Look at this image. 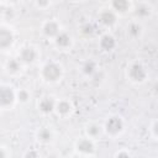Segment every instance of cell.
<instances>
[{
    "mask_svg": "<svg viewBox=\"0 0 158 158\" xmlns=\"http://www.w3.org/2000/svg\"><path fill=\"white\" fill-rule=\"evenodd\" d=\"M94 32H95V28H94V26H93L90 22H85V23H83V25L80 26V33H81L83 36H85V37L91 36Z\"/></svg>",
    "mask_w": 158,
    "mask_h": 158,
    "instance_id": "7402d4cb",
    "label": "cell"
},
{
    "mask_svg": "<svg viewBox=\"0 0 158 158\" xmlns=\"http://www.w3.org/2000/svg\"><path fill=\"white\" fill-rule=\"evenodd\" d=\"M102 132H104L102 126L99 125V123H95V122L89 123V125H86V127H85V135H86V137H89V138H91V139L99 138V137L102 135Z\"/></svg>",
    "mask_w": 158,
    "mask_h": 158,
    "instance_id": "e0dca14e",
    "label": "cell"
},
{
    "mask_svg": "<svg viewBox=\"0 0 158 158\" xmlns=\"http://www.w3.org/2000/svg\"><path fill=\"white\" fill-rule=\"evenodd\" d=\"M31 99V93L25 89V88H21L16 91V101H19L20 104H26Z\"/></svg>",
    "mask_w": 158,
    "mask_h": 158,
    "instance_id": "44dd1931",
    "label": "cell"
},
{
    "mask_svg": "<svg viewBox=\"0 0 158 158\" xmlns=\"http://www.w3.org/2000/svg\"><path fill=\"white\" fill-rule=\"evenodd\" d=\"M17 58L22 64H26V65L33 64L38 58V51L33 46H23L19 51Z\"/></svg>",
    "mask_w": 158,
    "mask_h": 158,
    "instance_id": "8992f818",
    "label": "cell"
},
{
    "mask_svg": "<svg viewBox=\"0 0 158 158\" xmlns=\"http://www.w3.org/2000/svg\"><path fill=\"white\" fill-rule=\"evenodd\" d=\"M6 1H10V2H16V1H19V0H6Z\"/></svg>",
    "mask_w": 158,
    "mask_h": 158,
    "instance_id": "83f0119b",
    "label": "cell"
},
{
    "mask_svg": "<svg viewBox=\"0 0 158 158\" xmlns=\"http://www.w3.org/2000/svg\"><path fill=\"white\" fill-rule=\"evenodd\" d=\"M100 1H101V2H107L109 0H100Z\"/></svg>",
    "mask_w": 158,
    "mask_h": 158,
    "instance_id": "f1b7e54d",
    "label": "cell"
},
{
    "mask_svg": "<svg viewBox=\"0 0 158 158\" xmlns=\"http://www.w3.org/2000/svg\"><path fill=\"white\" fill-rule=\"evenodd\" d=\"M51 4H52L51 0H35V5H36L40 10H46V9H48Z\"/></svg>",
    "mask_w": 158,
    "mask_h": 158,
    "instance_id": "cb8c5ba5",
    "label": "cell"
},
{
    "mask_svg": "<svg viewBox=\"0 0 158 158\" xmlns=\"http://www.w3.org/2000/svg\"><path fill=\"white\" fill-rule=\"evenodd\" d=\"M0 1H1V0H0Z\"/></svg>",
    "mask_w": 158,
    "mask_h": 158,
    "instance_id": "1f68e13d",
    "label": "cell"
},
{
    "mask_svg": "<svg viewBox=\"0 0 158 158\" xmlns=\"http://www.w3.org/2000/svg\"><path fill=\"white\" fill-rule=\"evenodd\" d=\"M136 16L139 19H147L152 15V7L148 4H139L136 7Z\"/></svg>",
    "mask_w": 158,
    "mask_h": 158,
    "instance_id": "ffe728a7",
    "label": "cell"
},
{
    "mask_svg": "<svg viewBox=\"0 0 158 158\" xmlns=\"http://www.w3.org/2000/svg\"><path fill=\"white\" fill-rule=\"evenodd\" d=\"M54 41V44L58 49L60 51H65V49H69L73 44V37L70 33H68L67 31H62L53 38Z\"/></svg>",
    "mask_w": 158,
    "mask_h": 158,
    "instance_id": "30bf717a",
    "label": "cell"
},
{
    "mask_svg": "<svg viewBox=\"0 0 158 158\" xmlns=\"http://www.w3.org/2000/svg\"><path fill=\"white\" fill-rule=\"evenodd\" d=\"M15 42V35L14 32L6 27V26H0V51H5L10 48Z\"/></svg>",
    "mask_w": 158,
    "mask_h": 158,
    "instance_id": "52a82bcc",
    "label": "cell"
},
{
    "mask_svg": "<svg viewBox=\"0 0 158 158\" xmlns=\"http://www.w3.org/2000/svg\"><path fill=\"white\" fill-rule=\"evenodd\" d=\"M104 132L110 137L120 136L125 130V121L120 115H110L104 122Z\"/></svg>",
    "mask_w": 158,
    "mask_h": 158,
    "instance_id": "7a4b0ae2",
    "label": "cell"
},
{
    "mask_svg": "<svg viewBox=\"0 0 158 158\" xmlns=\"http://www.w3.org/2000/svg\"><path fill=\"white\" fill-rule=\"evenodd\" d=\"M54 112L60 116V117H67L73 112V104L72 101L67 100V99H60L56 101V106H54Z\"/></svg>",
    "mask_w": 158,
    "mask_h": 158,
    "instance_id": "4fadbf2b",
    "label": "cell"
},
{
    "mask_svg": "<svg viewBox=\"0 0 158 158\" xmlns=\"http://www.w3.org/2000/svg\"><path fill=\"white\" fill-rule=\"evenodd\" d=\"M77 1H85V0H77Z\"/></svg>",
    "mask_w": 158,
    "mask_h": 158,
    "instance_id": "4dcf8cb0",
    "label": "cell"
},
{
    "mask_svg": "<svg viewBox=\"0 0 158 158\" xmlns=\"http://www.w3.org/2000/svg\"><path fill=\"white\" fill-rule=\"evenodd\" d=\"M110 1V9L114 10L116 14H126L131 9L130 0H109Z\"/></svg>",
    "mask_w": 158,
    "mask_h": 158,
    "instance_id": "2e32d148",
    "label": "cell"
},
{
    "mask_svg": "<svg viewBox=\"0 0 158 158\" xmlns=\"http://www.w3.org/2000/svg\"><path fill=\"white\" fill-rule=\"evenodd\" d=\"M114 156H115V157H130V156H132V154H131V152H130L128 149L122 148L121 151H117Z\"/></svg>",
    "mask_w": 158,
    "mask_h": 158,
    "instance_id": "d4e9b609",
    "label": "cell"
},
{
    "mask_svg": "<svg viewBox=\"0 0 158 158\" xmlns=\"http://www.w3.org/2000/svg\"><path fill=\"white\" fill-rule=\"evenodd\" d=\"M56 99L53 96L46 95L43 98L40 99L38 104H37V109L41 114L43 115H49L52 112H54V106H56Z\"/></svg>",
    "mask_w": 158,
    "mask_h": 158,
    "instance_id": "8fae6325",
    "label": "cell"
},
{
    "mask_svg": "<svg viewBox=\"0 0 158 158\" xmlns=\"http://www.w3.org/2000/svg\"><path fill=\"white\" fill-rule=\"evenodd\" d=\"M10 156V152L4 148V147H0V158H4V157H9Z\"/></svg>",
    "mask_w": 158,
    "mask_h": 158,
    "instance_id": "4316f807",
    "label": "cell"
},
{
    "mask_svg": "<svg viewBox=\"0 0 158 158\" xmlns=\"http://www.w3.org/2000/svg\"><path fill=\"white\" fill-rule=\"evenodd\" d=\"M99 22L105 27H112L117 22V14L111 9H104L98 14Z\"/></svg>",
    "mask_w": 158,
    "mask_h": 158,
    "instance_id": "ba28073f",
    "label": "cell"
},
{
    "mask_svg": "<svg viewBox=\"0 0 158 158\" xmlns=\"http://www.w3.org/2000/svg\"><path fill=\"white\" fill-rule=\"evenodd\" d=\"M80 72H81V74L83 75H85V77H93L96 72H98V64H96V62L94 60V59H88V60H85L83 64H81V67H80Z\"/></svg>",
    "mask_w": 158,
    "mask_h": 158,
    "instance_id": "ac0fdd59",
    "label": "cell"
},
{
    "mask_svg": "<svg viewBox=\"0 0 158 158\" xmlns=\"http://www.w3.org/2000/svg\"><path fill=\"white\" fill-rule=\"evenodd\" d=\"M22 70V63L19 58H9L5 63V72L9 75H19Z\"/></svg>",
    "mask_w": 158,
    "mask_h": 158,
    "instance_id": "9a60e30c",
    "label": "cell"
},
{
    "mask_svg": "<svg viewBox=\"0 0 158 158\" xmlns=\"http://www.w3.org/2000/svg\"><path fill=\"white\" fill-rule=\"evenodd\" d=\"M74 149H75L77 156H83V157L95 156V144H94V141L89 137L78 139L75 142Z\"/></svg>",
    "mask_w": 158,
    "mask_h": 158,
    "instance_id": "277c9868",
    "label": "cell"
},
{
    "mask_svg": "<svg viewBox=\"0 0 158 158\" xmlns=\"http://www.w3.org/2000/svg\"><path fill=\"white\" fill-rule=\"evenodd\" d=\"M16 101V91L10 85H0V109H9Z\"/></svg>",
    "mask_w": 158,
    "mask_h": 158,
    "instance_id": "5b68a950",
    "label": "cell"
},
{
    "mask_svg": "<svg viewBox=\"0 0 158 158\" xmlns=\"http://www.w3.org/2000/svg\"><path fill=\"white\" fill-rule=\"evenodd\" d=\"M126 75H127V79L133 83V84H142L146 81L147 79V69L146 67L139 63V62H132L127 69H126Z\"/></svg>",
    "mask_w": 158,
    "mask_h": 158,
    "instance_id": "3957f363",
    "label": "cell"
},
{
    "mask_svg": "<svg viewBox=\"0 0 158 158\" xmlns=\"http://www.w3.org/2000/svg\"><path fill=\"white\" fill-rule=\"evenodd\" d=\"M149 131H151V136L153 137V139H157V137H158V121L156 118L152 121Z\"/></svg>",
    "mask_w": 158,
    "mask_h": 158,
    "instance_id": "603a6c76",
    "label": "cell"
},
{
    "mask_svg": "<svg viewBox=\"0 0 158 158\" xmlns=\"http://www.w3.org/2000/svg\"><path fill=\"white\" fill-rule=\"evenodd\" d=\"M36 139L42 144H48L54 139V132L51 127L43 126L36 131Z\"/></svg>",
    "mask_w": 158,
    "mask_h": 158,
    "instance_id": "5bb4252c",
    "label": "cell"
},
{
    "mask_svg": "<svg viewBox=\"0 0 158 158\" xmlns=\"http://www.w3.org/2000/svg\"><path fill=\"white\" fill-rule=\"evenodd\" d=\"M63 77V68L59 63L49 60L41 68V78L46 83H57Z\"/></svg>",
    "mask_w": 158,
    "mask_h": 158,
    "instance_id": "6da1fadb",
    "label": "cell"
},
{
    "mask_svg": "<svg viewBox=\"0 0 158 158\" xmlns=\"http://www.w3.org/2000/svg\"><path fill=\"white\" fill-rule=\"evenodd\" d=\"M116 46H117V41H116L115 36H112L111 33H104L100 36L99 48L102 52H111L116 48Z\"/></svg>",
    "mask_w": 158,
    "mask_h": 158,
    "instance_id": "7c38bea8",
    "label": "cell"
},
{
    "mask_svg": "<svg viewBox=\"0 0 158 158\" xmlns=\"http://www.w3.org/2000/svg\"><path fill=\"white\" fill-rule=\"evenodd\" d=\"M126 32H127V36H128L130 38L136 40V38H138V37L142 35L143 28H142V26H141L138 22L133 21V22H130V23L127 25Z\"/></svg>",
    "mask_w": 158,
    "mask_h": 158,
    "instance_id": "d6986e66",
    "label": "cell"
},
{
    "mask_svg": "<svg viewBox=\"0 0 158 158\" xmlns=\"http://www.w3.org/2000/svg\"><path fill=\"white\" fill-rule=\"evenodd\" d=\"M51 1H52V2H54V1H58V0H51Z\"/></svg>",
    "mask_w": 158,
    "mask_h": 158,
    "instance_id": "f546056e",
    "label": "cell"
},
{
    "mask_svg": "<svg viewBox=\"0 0 158 158\" xmlns=\"http://www.w3.org/2000/svg\"><path fill=\"white\" fill-rule=\"evenodd\" d=\"M40 156V153L37 152V151H35V149H28L27 152H25L23 153V157H26V158H32V157H38Z\"/></svg>",
    "mask_w": 158,
    "mask_h": 158,
    "instance_id": "484cf974",
    "label": "cell"
},
{
    "mask_svg": "<svg viewBox=\"0 0 158 158\" xmlns=\"http://www.w3.org/2000/svg\"><path fill=\"white\" fill-rule=\"evenodd\" d=\"M41 32L47 38H54L60 32V25L56 20H47L42 23Z\"/></svg>",
    "mask_w": 158,
    "mask_h": 158,
    "instance_id": "9c48e42d",
    "label": "cell"
}]
</instances>
